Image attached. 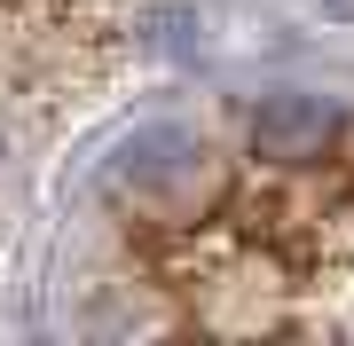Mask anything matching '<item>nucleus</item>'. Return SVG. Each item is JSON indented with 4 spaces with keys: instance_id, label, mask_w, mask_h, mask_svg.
Here are the masks:
<instances>
[{
    "instance_id": "nucleus-1",
    "label": "nucleus",
    "mask_w": 354,
    "mask_h": 346,
    "mask_svg": "<svg viewBox=\"0 0 354 346\" xmlns=\"http://www.w3.org/2000/svg\"><path fill=\"white\" fill-rule=\"evenodd\" d=\"M260 150H291V142H307V150H323V134H330V110L323 103H299V95H283V103H268L260 110Z\"/></svg>"
},
{
    "instance_id": "nucleus-2",
    "label": "nucleus",
    "mask_w": 354,
    "mask_h": 346,
    "mask_svg": "<svg viewBox=\"0 0 354 346\" xmlns=\"http://www.w3.org/2000/svg\"><path fill=\"white\" fill-rule=\"evenodd\" d=\"M0 157H8V126H0Z\"/></svg>"
}]
</instances>
